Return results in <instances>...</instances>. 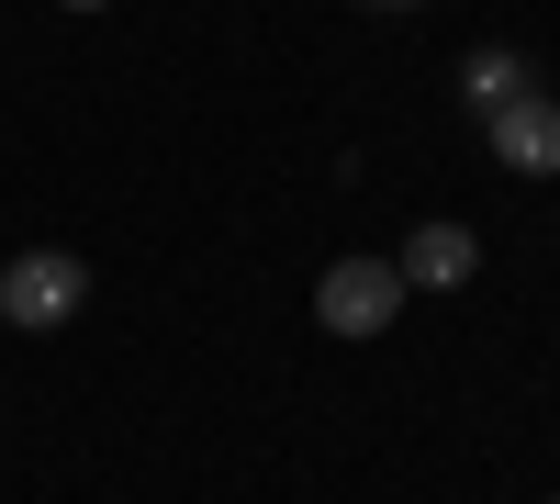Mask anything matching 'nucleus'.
Here are the masks:
<instances>
[{"label": "nucleus", "instance_id": "2", "mask_svg": "<svg viewBox=\"0 0 560 504\" xmlns=\"http://www.w3.org/2000/svg\"><path fill=\"white\" fill-rule=\"evenodd\" d=\"M393 314H404V269L393 258H337L314 281V326L325 337H382Z\"/></svg>", "mask_w": 560, "mask_h": 504}, {"label": "nucleus", "instance_id": "7", "mask_svg": "<svg viewBox=\"0 0 560 504\" xmlns=\"http://www.w3.org/2000/svg\"><path fill=\"white\" fill-rule=\"evenodd\" d=\"M370 12H415V0H370Z\"/></svg>", "mask_w": 560, "mask_h": 504}, {"label": "nucleus", "instance_id": "6", "mask_svg": "<svg viewBox=\"0 0 560 504\" xmlns=\"http://www.w3.org/2000/svg\"><path fill=\"white\" fill-rule=\"evenodd\" d=\"M57 12H113V0H57Z\"/></svg>", "mask_w": 560, "mask_h": 504}, {"label": "nucleus", "instance_id": "1", "mask_svg": "<svg viewBox=\"0 0 560 504\" xmlns=\"http://www.w3.org/2000/svg\"><path fill=\"white\" fill-rule=\"evenodd\" d=\"M79 303H90V258H68V247H23L0 269V326H23V337H57Z\"/></svg>", "mask_w": 560, "mask_h": 504}, {"label": "nucleus", "instance_id": "8", "mask_svg": "<svg viewBox=\"0 0 560 504\" xmlns=\"http://www.w3.org/2000/svg\"><path fill=\"white\" fill-rule=\"evenodd\" d=\"M549 504H560V493H549Z\"/></svg>", "mask_w": 560, "mask_h": 504}, {"label": "nucleus", "instance_id": "3", "mask_svg": "<svg viewBox=\"0 0 560 504\" xmlns=\"http://www.w3.org/2000/svg\"><path fill=\"white\" fill-rule=\"evenodd\" d=\"M482 146L504 179H560V102L549 90H516L504 113H482Z\"/></svg>", "mask_w": 560, "mask_h": 504}, {"label": "nucleus", "instance_id": "5", "mask_svg": "<svg viewBox=\"0 0 560 504\" xmlns=\"http://www.w3.org/2000/svg\"><path fill=\"white\" fill-rule=\"evenodd\" d=\"M516 90H538V68L516 57V45H471V57H459V102L471 113H504Z\"/></svg>", "mask_w": 560, "mask_h": 504}, {"label": "nucleus", "instance_id": "4", "mask_svg": "<svg viewBox=\"0 0 560 504\" xmlns=\"http://www.w3.org/2000/svg\"><path fill=\"white\" fill-rule=\"evenodd\" d=\"M393 269H404V292H459L482 269V236H471V224H415Z\"/></svg>", "mask_w": 560, "mask_h": 504}]
</instances>
